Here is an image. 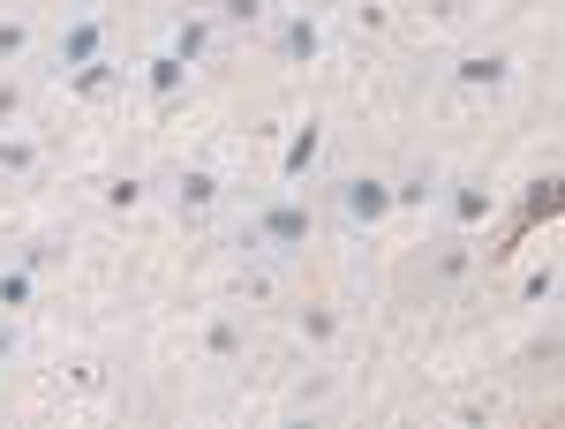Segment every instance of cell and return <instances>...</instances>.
Returning a JSON list of instances; mask_svg holds the SVG:
<instances>
[{
	"label": "cell",
	"instance_id": "19",
	"mask_svg": "<svg viewBox=\"0 0 565 429\" xmlns=\"http://www.w3.org/2000/svg\"><path fill=\"white\" fill-rule=\"evenodd\" d=\"M295 324H302V340H309V346H332V340H340V317H332V309H317V301H309Z\"/></svg>",
	"mask_w": 565,
	"mask_h": 429
},
{
	"label": "cell",
	"instance_id": "18",
	"mask_svg": "<svg viewBox=\"0 0 565 429\" xmlns=\"http://www.w3.org/2000/svg\"><path fill=\"white\" fill-rule=\"evenodd\" d=\"M437 287H452V279H460V271H468V234H452V242H437Z\"/></svg>",
	"mask_w": 565,
	"mask_h": 429
},
{
	"label": "cell",
	"instance_id": "6",
	"mask_svg": "<svg viewBox=\"0 0 565 429\" xmlns=\"http://www.w3.org/2000/svg\"><path fill=\"white\" fill-rule=\"evenodd\" d=\"M317 159H324V121H302V129L287 136V151H279V181L302 189L309 173H317Z\"/></svg>",
	"mask_w": 565,
	"mask_h": 429
},
{
	"label": "cell",
	"instance_id": "13",
	"mask_svg": "<svg viewBox=\"0 0 565 429\" xmlns=\"http://www.w3.org/2000/svg\"><path fill=\"white\" fill-rule=\"evenodd\" d=\"M39 167H45V151L31 136H0V181H31Z\"/></svg>",
	"mask_w": 565,
	"mask_h": 429
},
{
	"label": "cell",
	"instance_id": "17",
	"mask_svg": "<svg viewBox=\"0 0 565 429\" xmlns=\"http://www.w3.org/2000/svg\"><path fill=\"white\" fill-rule=\"evenodd\" d=\"M31 39H39V31H31L23 15H0V68H8V61H23V53H31Z\"/></svg>",
	"mask_w": 565,
	"mask_h": 429
},
{
	"label": "cell",
	"instance_id": "4",
	"mask_svg": "<svg viewBox=\"0 0 565 429\" xmlns=\"http://www.w3.org/2000/svg\"><path fill=\"white\" fill-rule=\"evenodd\" d=\"M167 196H174V212H181V218H204V212H218L226 181H218L212 167H181V173H167Z\"/></svg>",
	"mask_w": 565,
	"mask_h": 429
},
{
	"label": "cell",
	"instance_id": "23",
	"mask_svg": "<svg viewBox=\"0 0 565 429\" xmlns=\"http://www.w3.org/2000/svg\"><path fill=\"white\" fill-rule=\"evenodd\" d=\"M181 8H212V0H181Z\"/></svg>",
	"mask_w": 565,
	"mask_h": 429
},
{
	"label": "cell",
	"instance_id": "7",
	"mask_svg": "<svg viewBox=\"0 0 565 429\" xmlns=\"http://www.w3.org/2000/svg\"><path fill=\"white\" fill-rule=\"evenodd\" d=\"M271 45H279L287 61H317V45H324V23H317V8H295V15H279V23H271Z\"/></svg>",
	"mask_w": 565,
	"mask_h": 429
},
{
	"label": "cell",
	"instance_id": "5",
	"mask_svg": "<svg viewBox=\"0 0 565 429\" xmlns=\"http://www.w3.org/2000/svg\"><path fill=\"white\" fill-rule=\"evenodd\" d=\"M106 53V15H76V23H61V39H53V68L68 76V68H84Z\"/></svg>",
	"mask_w": 565,
	"mask_h": 429
},
{
	"label": "cell",
	"instance_id": "21",
	"mask_svg": "<svg viewBox=\"0 0 565 429\" xmlns=\"http://www.w3.org/2000/svg\"><path fill=\"white\" fill-rule=\"evenodd\" d=\"M15 114H23V90H15V84H0V121H15Z\"/></svg>",
	"mask_w": 565,
	"mask_h": 429
},
{
	"label": "cell",
	"instance_id": "10",
	"mask_svg": "<svg viewBox=\"0 0 565 429\" xmlns=\"http://www.w3.org/2000/svg\"><path fill=\"white\" fill-rule=\"evenodd\" d=\"M121 76H129V68H121L114 53H98V61H84V68H68V90H76V98H106Z\"/></svg>",
	"mask_w": 565,
	"mask_h": 429
},
{
	"label": "cell",
	"instance_id": "16",
	"mask_svg": "<svg viewBox=\"0 0 565 429\" xmlns=\"http://www.w3.org/2000/svg\"><path fill=\"white\" fill-rule=\"evenodd\" d=\"M204 354H212V362H234V354H242V324H234V317H212V324H204Z\"/></svg>",
	"mask_w": 565,
	"mask_h": 429
},
{
	"label": "cell",
	"instance_id": "11",
	"mask_svg": "<svg viewBox=\"0 0 565 429\" xmlns=\"http://www.w3.org/2000/svg\"><path fill=\"white\" fill-rule=\"evenodd\" d=\"M143 90H151L159 106H174L181 90H189V68H181L174 53H151V61H143Z\"/></svg>",
	"mask_w": 565,
	"mask_h": 429
},
{
	"label": "cell",
	"instance_id": "8",
	"mask_svg": "<svg viewBox=\"0 0 565 429\" xmlns=\"http://www.w3.org/2000/svg\"><path fill=\"white\" fill-rule=\"evenodd\" d=\"M212 39H218V23H212V15H204V8H181V23H174V45H167V53H174L181 68H196V61L212 53Z\"/></svg>",
	"mask_w": 565,
	"mask_h": 429
},
{
	"label": "cell",
	"instance_id": "2",
	"mask_svg": "<svg viewBox=\"0 0 565 429\" xmlns=\"http://www.w3.org/2000/svg\"><path fill=\"white\" fill-rule=\"evenodd\" d=\"M332 212L348 218V226H362V234L385 226L392 218V181L385 173H340V181H332Z\"/></svg>",
	"mask_w": 565,
	"mask_h": 429
},
{
	"label": "cell",
	"instance_id": "9",
	"mask_svg": "<svg viewBox=\"0 0 565 429\" xmlns=\"http://www.w3.org/2000/svg\"><path fill=\"white\" fill-rule=\"evenodd\" d=\"M513 76V53H468V61H452V84L460 90H498Z\"/></svg>",
	"mask_w": 565,
	"mask_h": 429
},
{
	"label": "cell",
	"instance_id": "24",
	"mask_svg": "<svg viewBox=\"0 0 565 429\" xmlns=\"http://www.w3.org/2000/svg\"><path fill=\"white\" fill-rule=\"evenodd\" d=\"M84 8H90V0H84Z\"/></svg>",
	"mask_w": 565,
	"mask_h": 429
},
{
	"label": "cell",
	"instance_id": "22",
	"mask_svg": "<svg viewBox=\"0 0 565 429\" xmlns=\"http://www.w3.org/2000/svg\"><path fill=\"white\" fill-rule=\"evenodd\" d=\"M8 362H15V332L0 324V369H8Z\"/></svg>",
	"mask_w": 565,
	"mask_h": 429
},
{
	"label": "cell",
	"instance_id": "3",
	"mask_svg": "<svg viewBox=\"0 0 565 429\" xmlns=\"http://www.w3.org/2000/svg\"><path fill=\"white\" fill-rule=\"evenodd\" d=\"M437 196H445V218H452V234H476L482 218L498 212V196H490V181H476V173H460V181H445Z\"/></svg>",
	"mask_w": 565,
	"mask_h": 429
},
{
	"label": "cell",
	"instance_id": "14",
	"mask_svg": "<svg viewBox=\"0 0 565 429\" xmlns=\"http://www.w3.org/2000/svg\"><path fill=\"white\" fill-rule=\"evenodd\" d=\"M437 189H445V181H437L430 167H415L407 181H392V212H423V204H437Z\"/></svg>",
	"mask_w": 565,
	"mask_h": 429
},
{
	"label": "cell",
	"instance_id": "15",
	"mask_svg": "<svg viewBox=\"0 0 565 429\" xmlns=\"http://www.w3.org/2000/svg\"><path fill=\"white\" fill-rule=\"evenodd\" d=\"M212 23H226V31H264L271 23V0H218Z\"/></svg>",
	"mask_w": 565,
	"mask_h": 429
},
{
	"label": "cell",
	"instance_id": "12",
	"mask_svg": "<svg viewBox=\"0 0 565 429\" xmlns=\"http://www.w3.org/2000/svg\"><path fill=\"white\" fill-rule=\"evenodd\" d=\"M31 301H39V271L31 264H0V317H15Z\"/></svg>",
	"mask_w": 565,
	"mask_h": 429
},
{
	"label": "cell",
	"instance_id": "1",
	"mask_svg": "<svg viewBox=\"0 0 565 429\" xmlns=\"http://www.w3.org/2000/svg\"><path fill=\"white\" fill-rule=\"evenodd\" d=\"M309 234H317V212H309L302 196H271V204H257V212L242 218L234 249H242V264H287L309 249Z\"/></svg>",
	"mask_w": 565,
	"mask_h": 429
},
{
	"label": "cell",
	"instance_id": "20",
	"mask_svg": "<svg viewBox=\"0 0 565 429\" xmlns=\"http://www.w3.org/2000/svg\"><path fill=\"white\" fill-rule=\"evenodd\" d=\"M143 189H151V181H136V173H114V181H106V204H114V212H136V204H143Z\"/></svg>",
	"mask_w": 565,
	"mask_h": 429
}]
</instances>
